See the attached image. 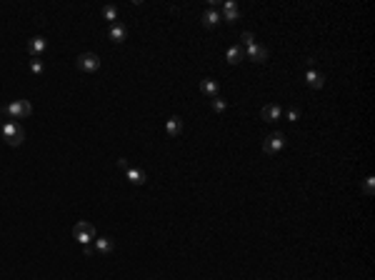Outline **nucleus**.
Returning a JSON list of instances; mask_svg holds the SVG:
<instances>
[{
	"mask_svg": "<svg viewBox=\"0 0 375 280\" xmlns=\"http://www.w3.org/2000/svg\"><path fill=\"white\" fill-rule=\"evenodd\" d=\"M213 110H215V113H225V110H228V103L220 98V95L213 98Z\"/></svg>",
	"mask_w": 375,
	"mask_h": 280,
	"instance_id": "nucleus-19",
	"label": "nucleus"
},
{
	"mask_svg": "<svg viewBox=\"0 0 375 280\" xmlns=\"http://www.w3.org/2000/svg\"><path fill=\"white\" fill-rule=\"evenodd\" d=\"M165 133H168L170 138H178V135L183 133V120H180V115H170V118L165 120Z\"/></svg>",
	"mask_w": 375,
	"mask_h": 280,
	"instance_id": "nucleus-9",
	"label": "nucleus"
},
{
	"mask_svg": "<svg viewBox=\"0 0 375 280\" xmlns=\"http://www.w3.org/2000/svg\"><path fill=\"white\" fill-rule=\"evenodd\" d=\"M243 58H245V52H243L240 45H233V48H228V52H225V60H228L230 65H238Z\"/></svg>",
	"mask_w": 375,
	"mask_h": 280,
	"instance_id": "nucleus-16",
	"label": "nucleus"
},
{
	"mask_svg": "<svg viewBox=\"0 0 375 280\" xmlns=\"http://www.w3.org/2000/svg\"><path fill=\"white\" fill-rule=\"evenodd\" d=\"M108 35H110V40H113V43H125V38H128V28H125L123 23H113Z\"/></svg>",
	"mask_w": 375,
	"mask_h": 280,
	"instance_id": "nucleus-12",
	"label": "nucleus"
},
{
	"mask_svg": "<svg viewBox=\"0 0 375 280\" xmlns=\"http://www.w3.org/2000/svg\"><path fill=\"white\" fill-rule=\"evenodd\" d=\"M220 20H223V18H220V10H215V8H210V10H205L200 15V23L205 25V28H215Z\"/></svg>",
	"mask_w": 375,
	"mask_h": 280,
	"instance_id": "nucleus-11",
	"label": "nucleus"
},
{
	"mask_svg": "<svg viewBox=\"0 0 375 280\" xmlns=\"http://www.w3.org/2000/svg\"><path fill=\"white\" fill-rule=\"evenodd\" d=\"M280 115H283V108H280V105H275V103L265 105V108L260 110V118H263V120H268V122H275V120H280Z\"/></svg>",
	"mask_w": 375,
	"mask_h": 280,
	"instance_id": "nucleus-10",
	"label": "nucleus"
},
{
	"mask_svg": "<svg viewBox=\"0 0 375 280\" xmlns=\"http://www.w3.org/2000/svg\"><path fill=\"white\" fill-rule=\"evenodd\" d=\"M0 133H3V138L8 140L10 148H20L23 140H25V130L20 128V122H15V120L0 122Z\"/></svg>",
	"mask_w": 375,
	"mask_h": 280,
	"instance_id": "nucleus-1",
	"label": "nucleus"
},
{
	"mask_svg": "<svg viewBox=\"0 0 375 280\" xmlns=\"http://www.w3.org/2000/svg\"><path fill=\"white\" fill-rule=\"evenodd\" d=\"M298 118H300V110H298V108H290V110H288V120H293V122H295Z\"/></svg>",
	"mask_w": 375,
	"mask_h": 280,
	"instance_id": "nucleus-23",
	"label": "nucleus"
},
{
	"mask_svg": "<svg viewBox=\"0 0 375 280\" xmlns=\"http://www.w3.org/2000/svg\"><path fill=\"white\" fill-rule=\"evenodd\" d=\"M200 93H203V95H208V98H218V83H215L213 78L200 80Z\"/></svg>",
	"mask_w": 375,
	"mask_h": 280,
	"instance_id": "nucleus-14",
	"label": "nucleus"
},
{
	"mask_svg": "<svg viewBox=\"0 0 375 280\" xmlns=\"http://www.w3.org/2000/svg\"><path fill=\"white\" fill-rule=\"evenodd\" d=\"M30 70H33V73H35V75H40L43 73V70H45V65H43V60H30Z\"/></svg>",
	"mask_w": 375,
	"mask_h": 280,
	"instance_id": "nucleus-21",
	"label": "nucleus"
},
{
	"mask_svg": "<svg viewBox=\"0 0 375 280\" xmlns=\"http://www.w3.org/2000/svg\"><path fill=\"white\" fill-rule=\"evenodd\" d=\"M285 148V135L283 133H270L265 140H263V153L265 155H275Z\"/></svg>",
	"mask_w": 375,
	"mask_h": 280,
	"instance_id": "nucleus-5",
	"label": "nucleus"
},
{
	"mask_svg": "<svg viewBox=\"0 0 375 280\" xmlns=\"http://www.w3.org/2000/svg\"><path fill=\"white\" fill-rule=\"evenodd\" d=\"M125 178H128L133 185H143V183L148 180V175H145V170H140V168H130V170L125 173Z\"/></svg>",
	"mask_w": 375,
	"mask_h": 280,
	"instance_id": "nucleus-15",
	"label": "nucleus"
},
{
	"mask_svg": "<svg viewBox=\"0 0 375 280\" xmlns=\"http://www.w3.org/2000/svg\"><path fill=\"white\" fill-rule=\"evenodd\" d=\"M118 170H123V173H128V170H130V165H128L125 158H120V160H118Z\"/></svg>",
	"mask_w": 375,
	"mask_h": 280,
	"instance_id": "nucleus-24",
	"label": "nucleus"
},
{
	"mask_svg": "<svg viewBox=\"0 0 375 280\" xmlns=\"http://www.w3.org/2000/svg\"><path fill=\"white\" fill-rule=\"evenodd\" d=\"M33 113V105L30 100H13L10 105L0 108V118H10V120H20V118H28Z\"/></svg>",
	"mask_w": 375,
	"mask_h": 280,
	"instance_id": "nucleus-2",
	"label": "nucleus"
},
{
	"mask_svg": "<svg viewBox=\"0 0 375 280\" xmlns=\"http://www.w3.org/2000/svg\"><path fill=\"white\" fill-rule=\"evenodd\" d=\"M305 83H308L313 90H320V88L325 85V75L318 73V70H308V73H305Z\"/></svg>",
	"mask_w": 375,
	"mask_h": 280,
	"instance_id": "nucleus-13",
	"label": "nucleus"
},
{
	"mask_svg": "<svg viewBox=\"0 0 375 280\" xmlns=\"http://www.w3.org/2000/svg\"><path fill=\"white\" fill-rule=\"evenodd\" d=\"M220 18H223L225 23H235V20H240V8H238L233 0H225L223 3V13H220Z\"/></svg>",
	"mask_w": 375,
	"mask_h": 280,
	"instance_id": "nucleus-6",
	"label": "nucleus"
},
{
	"mask_svg": "<svg viewBox=\"0 0 375 280\" xmlns=\"http://www.w3.org/2000/svg\"><path fill=\"white\" fill-rule=\"evenodd\" d=\"M363 192H365V195H373V192H375V178H373V175H368V178H365Z\"/></svg>",
	"mask_w": 375,
	"mask_h": 280,
	"instance_id": "nucleus-20",
	"label": "nucleus"
},
{
	"mask_svg": "<svg viewBox=\"0 0 375 280\" xmlns=\"http://www.w3.org/2000/svg\"><path fill=\"white\" fill-rule=\"evenodd\" d=\"M75 65H78L80 73H95V70H100V58L95 52H80Z\"/></svg>",
	"mask_w": 375,
	"mask_h": 280,
	"instance_id": "nucleus-4",
	"label": "nucleus"
},
{
	"mask_svg": "<svg viewBox=\"0 0 375 280\" xmlns=\"http://www.w3.org/2000/svg\"><path fill=\"white\" fill-rule=\"evenodd\" d=\"M248 58H250L253 63H265V60H268V48L253 43V45L248 48Z\"/></svg>",
	"mask_w": 375,
	"mask_h": 280,
	"instance_id": "nucleus-8",
	"label": "nucleus"
},
{
	"mask_svg": "<svg viewBox=\"0 0 375 280\" xmlns=\"http://www.w3.org/2000/svg\"><path fill=\"white\" fill-rule=\"evenodd\" d=\"M240 43L250 48V45L255 43V38H253V33H248V30H245V33H240Z\"/></svg>",
	"mask_w": 375,
	"mask_h": 280,
	"instance_id": "nucleus-22",
	"label": "nucleus"
},
{
	"mask_svg": "<svg viewBox=\"0 0 375 280\" xmlns=\"http://www.w3.org/2000/svg\"><path fill=\"white\" fill-rule=\"evenodd\" d=\"M93 243H95V253H100V255H110L113 253V240L110 238H95Z\"/></svg>",
	"mask_w": 375,
	"mask_h": 280,
	"instance_id": "nucleus-17",
	"label": "nucleus"
},
{
	"mask_svg": "<svg viewBox=\"0 0 375 280\" xmlns=\"http://www.w3.org/2000/svg\"><path fill=\"white\" fill-rule=\"evenodd\" d=\"M45 50H48V40L43 38V35H35V38H30V43H28V52H30L33 58H40Z\"/></svg>",
	"mask_w": 375,
	"mask_h": 280,
	"instance_id": "nucleus-7",
	"label": "nucleus"
},
{
	"mask_svg": "<svg viewBox=\"0 0 375 280\" xmlns=\"http://www.w3.org/2000/svg\"><path fill=\"white\" fill-rule=\"evenodd\" d=\"M73 238H75L80 245H90V243L95 240V228H93V223H88V220L75 223V225H73Z\"/></svg>",
	"mask_w": 375,
	"mask_h": 280,
	"instance_id": "nucleus-3",
	"label": "nucleus"
},
{
	"mask_svg": "<svg viewBox=\"0 0 375 280\" xmlns=\"http://www.w3.org/2000/svg\"><path fill=\"white\" fill-rule=\"evenodd\" d=\"M103 20H110V23L118 20V8L115 5H103Z\"/></svg>",
	"mask_w": 375,
	"mask_h": 280,
	"instance_id": "nucleus-18",
	"label": "nucleus"
}]
</instances>
